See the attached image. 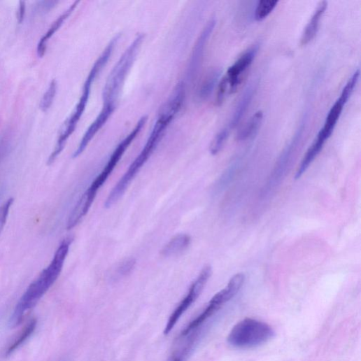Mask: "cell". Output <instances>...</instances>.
Segmentation results:
<instances>
[{
    "mask_svg": "<svg viewBox=\"0 0 361 361\" xmlns=\"http://www.w3.org/2000/svg\"><path fill=\"white\" fill-rule=\"evenodd\" d=\"M64 239L57 248L50 264L40 276L28 288L20 299L11 318V325H20L24 316L31 310L55 284L62 272L65 260L69 253L71 241Z\"/></svg>",
    "mask_w": 361,
    "mask_h": 361,
    "instance_id": "obj_1",
    "label": "cell"
},
{
    "mask_svg": "<svg viewBox=\"0 0 361 361\" xmlns=\"http://www.w3.org/2000/svg\"><path fill=\"white\" fill-rule=\"evenodd\" d=\"M172 121L173 120L170 117L162 113L158 114L156 122L154 125L145 146L140 154L132 163L125 174L119 180L118 185L110 193L105 203L106 208H111L123 196L132 183V180L146 163L157 147L164 136L167 129Z\"/></svg>",
    "mask_w": 361,
    "mask_h": 361,
    "instance_id": "obj_2",
    "label": "cell"
},
{
    "mask_svg": "<svg viewBox=\"0 0 361 361\" xmlns=\"http://www.w3.org/2000/svg\"><path fill=\"white\" fill-rule=\"evenodd\" d=\"M144 35L139 34L110 73L103 92L104 105H115L128 73L141 48Z\"/></svg>",
    "mask_w": 361,
    "mask_h": 361,
    "instance_id": "obj_3",
    "label": "cell"
},
{
    "mask_svg": "<svg viewBox=\"0 0 361 361\" xmlns=\"http://www.w3.org/2000/svg\"><path fill=\"white\" fill-rule=\"evenodd\" d=\"M105 66V62L101 59H98L92 69H90L84 83L80 99L71 115L66 121L60 132L56 146L48 159V164H51L55 162L57 157L64 150L67 140L75 131L76 127L85 110L90 93H92L93 83Z\"/></svg>",
    "mask_w": 361,
    "mask_h": 361,
    "instance_id": "obj_4",
    "label": "cell"
},
{
    "mask_svg": "<svg viewBox=\"0 0 361 361\" xmlns=\"http://www.w3.org/2000/svg\"><path fill=\"white\" fill-rule=\"evenodd\" d=\"M274 337L272 327L255 319L246 318L233 327L227 341L236 348H250L261 346Z\"/></svg>",
    "mask_w": 361,
    "mask_h": 361,
    "instance_id": "obj_5",
    "label": "cell"
},
{
    "mask_svg": "<svg viewBox=\"0 0 361 361\" xmlns=\"http://www.w3.org/2000/svg\"><path fill=\"white\" fill-rule=\"evenodd\" d=\"M147 120L148 118L146 116L141 118L131 133L118 146L103 171L95 178L92 185H90L85 192L89 197L95 200L98 192L106 183L109 176L112 174L126 150L141 132L147 122Z\"/></svg>",
    "mask_w": 361,
    "mask_h": 361,
    "instance_id": "obj_6",
    "label": "cell"
},
{
    "mask_svg": "<svg viewBox=\"0 0 361 361\" xmlns=\"http://www.w3.org/2000/svg\"><path fill=\"white\" fill-rule=\"evenodd\" d=\"M241 288L242 283L241 281L238 278H232L227 288L213 297L204 311L183 330L180 336L185 337L196 331L208 318L218 311L225 304L233 299Z\"/></svg>",
    "mask_w": 361,
    "mask_h": 361,
    "instance_id": "obj_7",
    "label": "cell"
},
{
    "mask_svg": "<svg viewBox=\"0 0 361 361\" xmlns=\"http://www.w3.org/2000/svg\"><path fill=\"white\" fill-rule=\"evenodd\" d=\"M360 76V70H356L352 76L348 79L344 87L339 98L336 101L333 106L331 108L324 126L319 132L316 140L320 143L325 145L327 140L330 139L334 129L339 121L344 106L347 104L353 90L358 83Z\"/></svg>",
    "mask_w": 361,
    "mask_h": 361,
    "instance_id": "obj_8",
    "label": "cell"
},
{
    "mask_svg": "<svg viewBox=\"0 0 361 361\" xmlns=\"http://www.w3.org/2000/svg\"><path fill=\"white\" fill-rule=\"evenodd\" d=\"M212 275L211 266H206L199 277L192 285L187 295L180 302L170 315L164 330V334L167 335L174 329L178 321L185 314L201 295Z\"/></svg>",
    "mask_w": 361,
    "mask_h": 361,
    "instance_id": "obj_9",
    "label": "cell"
},
{
    "mask_svg": "<svg viewBox=\"0 0 361 361\" xmlns=\"http://www.w3.org/2000/svg\"><path fill=\"white\" fill-rule=\"evenodd\" d=\"M257 50V45L250 48L228 69L224 77L229 85V95L236 92L241 83L243 75L253 63Z\"/></svg>",
    "mask_w": 361,
    "mask_h": 361,
    "instance_id": "obj_10",
    "label": "cell"
},
{
    "mask_svg": "<svg viewBox=\"0 0 361 361\" xmlns=\"http://www.w3.org/2000/svg\"><path fill=\"white\" fill-rule=\"evenodd\" d=\"M215 24L216 20L215 19L208 22L194 47L187 69V75L189 80H193L200 69L206 45L214 31Z\"/></svg>",
    "mask_w": 361,
    "mask_h": 361,
    "instance_id": "obj_11",
    "label": "cell"
},
{
    "mask_svg": "<svg viewBox=\"0 0 361 361\" xmlns=\"http://www.w3.org/2000/svg\"><path fill=\"white\" fill-rule=\"evenodd\" d=\"M116 109L115 105H104L103 109L96 118L94 122L90 125L81 139L79 145L73 155L76 158L81 155L85 150L90 141L94 138L97 133L104 127Z\"/></svg>",
    "mask_w": 361,
    "mask_h": 361,
    "instance_id": "obj_12",
    "label": "cell"
},
{
    "mask_svg": "<svg viewBox=\"0 0 361 361\" xmlns=\"http://www.w3.org/2000/svg\"><path fill=\"white\" fill-rule=\"evenodd\" d=\"M327 3L323 1L318 6L316 11L306 27L301 38V45L305 46L316 36L321 20L327 8Z\"/></svg>",
    "mask_w": 361,
    "mask_h": 361,
    "instance_id": "obj_13",
    "label": "cell"
},
{
    "mask_svg": "<svg viewBox=\"0 0 361 361\" xmlns=\"http://www.w3.org/2000/svg\"><path fill=\"white\" fill-rule=\"evenodd\" d=\"M79 1L74 2L57 20L52 24L48 32L43 36L38 44L37 52L39 57H42L45 54L47 43L53 35L59 29L64 22L72 14L76 8Z\"/></svg>",
    "mask_w": 361,
    "mask_h": 361,
    "instance_id": "obj_14",
    "label": "cell"
},
{
    "mask_svg": "<svg viewBox=\"0 0 361 361\" xmlns=\"http://www.w3.org/2000/svg\"><path fill=\"white\" fill-rule=\"evenodd\" d=\"M254 90L255 88L253 85H250L245 90L243 95L241 97L235 108L229 124L227 127L230 131L237 127L248 111L253 97Z\"/></svg>",
    "mask_w": 361,
    "mask_h": 361,
    "instance_id": "obj_15",
    "label": "cell"
},
{
    "mask_svg": "<svg viewBox=\"0 0 361 361\" xmlns=\"http://www.w3.org/2000/svg\"><path fill=\"white\" fill-rule=\"evenodd\" d=\"M192 239L186 234H180L172 238L162 249L164 257L177 255L185 251L191 244Z\"/></svg>",
    "mask_w": 361,
    "mask_h": 361,
    "instance_id": "obj_16",
    "label": "cell"
},
{
    "mask_svg": "<svg viewBox=\"0 0 361 361\" xmlns=\"http://www.w3.org/2000/svg\"><path fill=\"white\" fill-rule=\"evenodd\" d=\"M221 73L220 69H214L205 76L198 92V98L201 101H206L211 96L218 83Z\"/></svg>",
    "mask_w": 361,
    "mask_h": 361,
    "instance_id": "obj_17",
    "label": "cell"
},
{
    "mask_svg": "<svg viewBox=\"0 0 361 361\" xmlns=\"http://www.w3.org/2000/svg\"><path fill=\"white\" fill-rule=\"evenodd\" d=\"M263 118L262 111H258L253 115L247 123L240 129L236 139L239 141H246L253 136L257 132Z\"/></svg>",
    "mask_w": 361,
    "mask_h": 361,
    "instance_id": "obj_18",
    "label": "cell"
},
{
    "mask_svg": "<svg viewBox=\"0 0 361 361\" xmlns=\"http://www.w3.org/2000/svg\"><path fill=\"white\" fill-rule=\"evenodd\" d=\"M37 320L35 318L31 320L27 325L21 331L17 338L10 344L8 351L7 355L12 354L14 351L18 349L24 342L31 336L36 328Z\"/></svg>",
    "mask_w": 361,
    "mask_h": 361,
    "instance_id": "obj_19",
    "label": "cell"
},
{
    "mask_svg": "<svg viewBox=\"0 0 361 361\" xmlns=\"http://www.w3.org/2000/svg\"><path fill=\"white\" fill-rule=\"evenodd\" d=\"M279 2L276 0H262L258 2L255 10V19L261 22L266 19L278 6Z\"/></svg>",
    "mask_w": 361,
    "mask_h": 361,
    "instance_id": "obj_20",
    "label": "cell"
},
{
    "mask_svg": "<svg viewBox=\"0 0 361 361\" xmlns=\"http://www.w3.org/2000/svg\"><path fill=\"white\" fill-rule=\"evenodd\" d=\"M57 90V83L55 79H53L50 82L49 87L43 95L40 104V108L43 112L45 113L50 108L55 98Z\"/></svg>",
    "mask_w": 361,
    "mask_h": 361,
    "instance_id": "obj_21",
    "label": "cell"
},
{
    "mask_svg": "<svg viewBox=\"0 0 361 361\" xmlns=\"http://www.w3.org/2000/svg\"><path fill=\"white\" fill-rule=\"evenodd\" d=\"M230 133L227 127L221 129L214 137L210 146V151L212 155H215L220 153L224 147Z\"/></svg>",
    "mask_w": 361,
    "mask_h": 361,
    "instance_id": "obj_22",
    "label": "cell"
},
{
    "mask_svg": "<svg viewBox=\"0 0 361 361\" xmlns=\"http://www.w3.org/2000/svg\"><path fill=\"white\" fill-rule=\"evenodd\" d=\"M136 261L134 258L127 259L120 264L116 269V275L119 277H125L131 274L134 269Z\"/></svg>",
    "mask_w": 361,
    "mask_h": 361,
    "instance_id": "obj_23",
    "label": "cell"
},
{
    "mask_svg": "<svg viewBox=\"0 0 361 361\" xmlns=\"http://www.w3.org/2000/svg\"><path fill=\"white\" fill-rule=\"evenodd\" d=\"M14 202V199H10L1 207H0V234H1L10 213V210Z\"/></svg>",
    "mask_w": 361,
    "mask_h": 361,
    "instance_id": "obj_24",
    "label": "cell"
},
{
    "mask_svg": "<svg viewBox=\"0 0 361 361\" xmlns=\"http://www.w3.org/2000/svg\"><path fill=\"white\" fill-rule=\"evenodd\" d=\"M195 339V337H194L192 341L189 342L185 348L180 349L178 352L174 355L170 361H186L192 349Z\"/></svg>",
    "mask_w": 361,
    "mask_h": 361,
    "instance_id": "obj_25",
    "label": "cell"
},
{
    "mask_svg": "<svg viewBox=\"0 0 361 361\" xmlns=\"http://www.w3.org/2000/svg\"><path fill=\"white\" fill-rule=\"evenodd\" d=\"M9 149V143L6 139L0 140V162L4 159Z\"/></svg>",
    "mask_w": 361,
    "mask_h": 361,
    "instance_id": "obj_26",
    "label": "cell"
},
{
    "mask_svg": "<svg viewBox=\"0 0 361 361\" xmlns=\"http://www.w3.org/2000/svg\"><path fill=\"white\" fill-rule=\"evenodd\" d=\"M26 14V3L24 1L20 2V8L18 12V22L19 24H22L24 20Z\"/></svg>",
    "mask_w": 361,
    "mask_h": 361,
    "instance_id": "obj_27",
    "label": "cell"
}]
</instances>
